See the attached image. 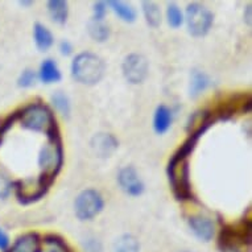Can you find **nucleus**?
Listing matches in <instances>:
<instances>
[{
    "mask_svg": "<svg viewBox=\"0 0 252 252\" xmlns=\"http://www.w3.org/2000/svg\"><path fill=\"white\" fill-rule=\"evenodd\" d=\"M207 127L209 126H203L198 129H194V132L190 133V137L170 158L169 165H168V177L172 185V190L176 198L180 201L193 199L190 180H189V155L194 149L197 141L201 135L206 131Z\"/></svg>",
    "mask_w": 252,
    "mask_h": 252,
    "instance_id": "f257e3e1",
    "label": "nucleus"
},
{
    "mask_svg": "<svg viewBox=\"0 0 252 252\" xmlns=\"http://www.w3.org/2000/svg\"><path fill=\"white\" fill-rule=\"evenodd\" d=\"M106 65L103 60L90 52L78 54L71 62V75L82 85H95L103 78Z\"/></svg>",
    "mask_w": 252,
    "mask_h": 252,
    "instance_id": "f03ea898",
    "label": "nucleus"
},
{
    "mask_svg": "<svg viewBox=\"0 0 252 252\" xmlns=\"http://www.w3.org/2000/svg\"><path fill=\"white\" fill-rule=\"evenodd\" d=\"M63 161V152L58 132L50 133L48 136V141L38 153V166L41 169L42 177L54 181V177L57 176Z\"/></svg>",
    "mask_w": 252,
    "mask_h": 252,
    "instance_id": "7ed1b4c3",
    "label": "nucleus"
},
{
    "mask_svg": "<svg viewBox=\"0 0 252 252\" xmlns=\"http://www.w3.org/2000/svg\"><path fill=\"white\" fill-rule=\"evenodd\" d=\"M19 118H20L21 127L31 131L44 132L46 136L57 131L56 120L52 112L49 111V108L42 104H31L25 107L21 114H19Z\"/></svg>",
    "mask_w": 252,
    "mask_h": 252,
    "instance_id": "20e7f679",
    "label": "nucleus"
},
{
    "mask_svg": "<svg viewBox=\"0 0 252 252\" xmlns=\"http://www.w3.org/2000/svg\"><path fill=\"white\" fill-rule=\"evenodd\" d=\"M185 20L189 33L194 37H202L209 33L211 25L214 23V15L205 5L191 3L186 8Z\"/></svg>",
    "mask_w": 252,
    "mask_h": 252,
    "instance_id": "39448f33",
    "label": "nucleus"
},
{
    "mask_svg": "<svg viewBox=\"0 0 252 252\" xmlns=\"http://www.w3.org/2000/svg\"><path fill=\"white\" fill-rule=\"evenodd\" d=\"M52 182H53L52 180H48L42 176L37 177L36 180L33 178L19 180L15 182V191H16L17 199L21 203L36 202L45 195Z\"/></svg>",
    "mask_w": 252,
    "mask_h": 252,
    "instance_id": "423d86ee",
    "label": "nucleus"
},
{
    "mask_svg": "<svg viewBox=\"0 0 252 252\" xmlns=\"http://www.w3.org/2000/svg\"><path fill=\"white\" fill-rule=\"evenodd\" d=\"M103 198L94 189L81 191L75 198L74 211L79 220H91L103 209Z\"/></svg>",
    "mask_w": 252,
    "mask_h": 252,
    "instance_id": "0eeeda50",
    "label": "nucleus"
},
{
    "mask_svg": "<svg viewBox=\"0 0 252 252\" xmlns=\"http://www.w3.org/2000/svg\"><path fill=\"white\" fill-rule=\"evenodd\" d=\"M124 78L132 85L143 83L148 75V61L144 56L137 53L128 54L122 63Z\"/></svg>",
    "mask_w": 252,
    "mask_h": 252,
    "instance_id": "6e6552de",
    "label": "nucleus"
},
{
    "mask_svg": "<svg viewBox=\"0 0 252 252\" xmlns=\"http://www.w3.org/2000/svg\"><path fill=\"white\" fill-rule=\"evenodd\" d=\"M118 182L124 193L129 195H140L144 191V184L139 177L136 169L133 166H124L118 173Z\"/></svg>",
    "mask_w": 252,
    "mask_h": 252,
    "instance_id": "1a4fd4ad",
    "label": "nucleus"
},
{
    "mask_svg": "<svg viewBox=\"0 0 252 252\" xmlns=\"http://www.w3.org/2000/svg\"><path fill=\"white\" fill-rule=\"evenodd\" d=\"M191 231L201 242H210L214 236V223L210 218L203 215H193L189 218Z\"/></svg>",
    "mask_w": 252,
    "mask_h": 252,
    "instance_id": "9d476101",
    "label": "nucleus"
},
{
    "mask_svg": "<svg viewBox=\"0 0 252 252\" xmlns=\"http://www.w3.org/2000/svg\"><path fill=\"white\" fill-rule=\"evenodd\" d=\"M91 148L99 157H108L118 148V140L111 133H96L91 139Z\"/></svg>",
    "mask_w": 252,
    "mask_h": 252,
    "instance_id": "9b49d317",
    "label": "nucleus"
},
{
    "mask_svg": "<svg viewBox=\"0 0 252 252\" xmlns=\"http://www.w3.org/2000/svg\"><path fill=\"white\" fill-rule=\"evenodd\" d=\"M173 122V114L169 107H166L164 104H160L155 111L153 116V128L157 133H165L170 128Z\"/></svg>",
    "mask_w": 252,
    "mask_h": 252,
    "instance_id": "f8f14e48",
    "label": "nucleus"
},
{
    "mask_svg": "<svg viewBox=\"0 0 252 252\" xmlns=\"http://www.w3.org/2000/svg\"><path fill=\"white\" fill-rule=\"evenodd\" d=\"M8 252H41L40 239L36 234H25L13 243Z\"/></svg>",
    "mask_w": 252,
    "mask_h": 252,
    "instance_id": "ddd939ff",
    "label": "nucleus"
},
{
    "mask_svg": "<svg viewBox=\"0 0 252 252\" xmlns=\"http://www.w3.org/2000/svg\"><path fill=\"white\" fill-rule=\"evenodd\" d=\"M33 38L34 44H36V48H37L40 52H46L49 48H52V45H53L54 42L52 32L46 28L45 25L40 24V23H36V24H34Z\"/></svg>",
    "mask_w": 252,
    "mask_h": 252,
    "instance_id": "4468645a",
    "label": "nucleus"
},
{
    "mask_svg": "<svg viewBox=\"0 0 252 252\" xmlns=\"http://www.w3.org/2000/svg\"><path fill=\"white\" fill-rule=\"evenodd\" d=\"M38 79L41 82L49 85V83H54L61 81V71L58 69L57 63L53 61V60H45L42 62L41 66H40V71H38Z\"/></svg>",
    "mask_w": 252,
    "mask_h": 252,
    "instance_id": "2eb2a0df",
    "label": "nucleus"
},
{
    "mask_svg": "<svg viewBox=\"0 0 252 252\" xmlns=\"http://www.w3.org/2000/svg\"><path fill=\"white\" fill-rule=\"evenodd\" d=\"M48 12L50 15V19L56 24H65L67 20V3L63 0H49L48 1Z\"/></svg>",
    "mask_w": 252,
    "mask_h": 252,
    "instance_id": "dca6fc26",
    "label": "nucleus"
},
{
    "mask_svg": "<svg viewBox=\"0 0 252 252\" xmlns=\"http://www.w3.org/2000/svg\"><path fill=\"white\" fill-rule=\"evenodd\" d=\"M210 83L211 81L209 75L205 74L203 71L193 70L191 71L190 86H189V95L191 98H197L202 91H205L207 87L210 86Z\"/></svg>",
    "mask_w": 252,
    "mask_h": 252,
    "instance_id": "f3484780",
    "label": "nucleus"
},
{
    "mask_svg": "<svg viewBox=\"0 0 252 252\" xmlns=\"http://www.w3.org/2000/svg\"><path fill=\"white\" fill-rule=\"evenodd\" d=\"M87 32L94 41L103 42L110 37V27L104 24L103 20L90 19L87 21Z\"/></svg>",
    "mask_w": 252,
    "mask_h": 252,
    "instance_id": "a211bd4d",
    "label": "nucleus"
},
{
    "mask_svg": "<svg viewBox=\"0 0 252 252\" xmlns=\"http://www.w3.org/2000/svg\"><path fill=\"white\" fill-rule=\"evenodd\" d=\"M114 12L118 15V16L122 19V20L127 21V23H132L136 19V11L131 7L127 3H124V1H108L107 3Z\"/></svg>",
    "mask_w": 252,
    "mask_h": 252,
    "instance_id": "6ab92c4d",
    "label": "nucleus"
},
{
    "mask_svg": "<svg viewBox=\"0 0 252 252\" xmlns=\"http://www.w3.org/2000/svg\"><path fill=\"white\" fill-rule=\"evenodd\" d=\"M143 12L145 20L151 27L156 28L161 23V11L155 1H143Z\"/></svg>",
    "mask_w": 252,
    "mask_h": 252,
    "instance_id": "aec40b11",
    "label": "nucleus"
},
{
    "mask_svg": "<svg viewBox=\"0 0 252 252\" xmlns=\"http://www.w3.org/2000/svg\"><path fill=\"white\" fill-rule=\"evenodd\" d=\"M115 252H139V242L129 234L122 235L116 240Z\"/></svg>",
    "mask_w": 252,
    "mask_h": 252,
    "instance_id": "412c9836",
    "label": "nucleus"
},
{
    "mask_svg": "<svg viewBox=\"0 0 252 252\" xmlns=\"http://www.w3.org/2000/svg\"><path fill=\"white\" fill-rule=\"evenodd\" d=\"M52 103L63 116L67 118V116L70 115V102H69V98L65 95V93L56 91L52 95Z\"/></svg>",
    "mask_w": 252,
    "mask_h": 252,
    "instance_id": "4be33fe9",
    "label": "nucleus"
},
{
    "mask_svg": "<svg viewBox=\"0 0 252 252\" xmlns=\"http://www.w3.org/2000/svg\"><path fill=\"white\" fill-rule=\"evenodd\" d=\"M166 19H168V24L172 28H180L184 23V15H182L181 9L178 8L176 3H169L168 8H166Z\"/></svg>",
    "mask_w": 252,
    "mask_h": 252,
    "instance_id": "5701e85b",
    "label": "nucleus"
},
{
    "mask_svg": "<svg viewBox=\"0 0 252 252\" xmlns=\"http://www.w3.org/2000/svg\"><path fill=\"white\" fill-rule=\"evenodd\" d=\"M37 79L38 75L36 71L32 70V69H25V70L20 74L19 79H17V86L24 87V89H27V87H32L36 85Z\"/></svg>",
    "mask_w": 252,
    "mask_h": 252,
    "instance_id": "b1692460",
    "label": "nucleus"
},
{
    "mask_svg": "<svg viewBox=\"0 0 252 252\" xmlns=\"http://www.w3.org/2000/svg\"><path fill=\"white\" fill-rule=\"evenodd\" d=\"M46 243L49 244V248L45 252H67L66 247L63 246L61 240L56 239L54 236L46 238Z\"/></svg>",
    "mask_w": 252,
    "mask_h": 252,
    "instance_id": "393cba45",
    "label": "nucleus"
},
{
    "mask_svg": "<svg viewBox=\"0 0 252 252\" xmlns=\"http://www.w3.org/2000/svg\"><path fill=\"white\" fill-rule=\"evenodd\" d=\"M11 189H12L11 181L5 176L0 174V199L7 198L11 193Z\"/></svg>",
    "mask_w": 252,
    "mask_h": 252,
    "instance_id": "a878e982",
    "label": "nucleus"
},
{
    "mask_svg": "<svg viewBox=\"0 0 252 252\" xmlns=\"http://www.w3.org/2000/svg\"><path fill=\"white\" fill-rule=\"evenodd\" d=\"M106 11H107V4L104 1H96L95 4H94V16H93V19L103 20Z\"/></svg>",
    "mask_w": 252,
    "mask_h": 252,
    "instance_id": "bb28decb",
    "label": "nucleus"
},
{
    "mask_svg": "<svg viewBox=\"0 0 252 252\" xmlns=\"http://www.w3.org/2000/svg\"><path fill=\"white\" fill-rule=\"evenodd\" d=\"M60 52H61L62 56H70L73 53V45L66 40H63V41L60 42Z\"/></svg>",
    "mask_w": 252,
    "mask_h": 252,
    "instance_id": "cd10ccee",
    "label": "nucleus"
},
{
    "mask_svg": "<svg viewBox=\"0 0 252 252\" xmlns=\"http://www.w3.org/2000/svg\"><path fill=\"white\" fill-rule=\"evenodd\" d=\"M9 247V238L1 228H0V251H7Z\"/></svg>",
    "mask_w": 252,
    "mask_h": 252,
    "instance_id": "c85d7f7f",
    "label": "nucleus"
},
{
    "mask_svg": "<svg viewBox=\"0 0 252 252\" xmlns=\"http://www.w3.org/2000/svg\"><path fill=\"white\" fill-rule=\"evenodd\" d=\"M86 250H87V252H99L100 244L98 243L95 239H91L87 242Z\"/></svg>",
    "mask_w": 252,
    "mask_h": 252,
    "instance_id": "c756f323",
    "label": "nucleus"
},
{
    "mask_svg": "<svg viewBox=\"0 0 252 252\" xmlns=\"http://www.w3.org/2000/svg\"><path fill=\"white\" fill-rule=\"evenodd\" d=\"M246 21L248 24H251V5H248L246 8Z\"/></svg>",
    "mask_w": 252,
    "mask_h": 252,
    "instance_id": "7c9ffc66",
    "label": "nucleus"
},
{
    "mask_svg": "<svg viewBox=\"0 0 252 252\" xmlns=\"http://www.w3.org/2000/svg\"><path fill=\"white\" fill-rule=\"evenodd\" d=\"M21 5H29L32 4V1H20Z\"/></svg>",
    "mask_w": 252,
    "mask_h": 252,
    "instance_id": "2f4dec72",
    "label": "nucleus"
},
{
    "mask_svg": "<svg viewBox=\"0 0 252 252\" xmlns=\"http://www.w3.org/2000/svg\"><path fill=\"white\" fill-rule=\"evenodd\" d=\"M186 252H188V251H186Z\"/></svg>",
    "mask_w": 252,
    "mask_h": 252,
    "instance_id": "473e14b6",
    "label": "nucleus"
}]
</instances>
